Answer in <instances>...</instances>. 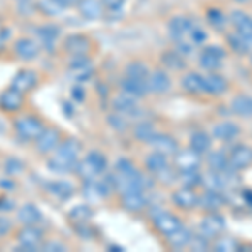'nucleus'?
Listing matches in <instances>:
<instances>
[{"mask_svg": "<svg viewBox=\"0 0 252 252\" xmlns=\"http://www.w3.org/2000/svg\"><path fill=\"white\" fill-rule=\"evenodd\" d=\"M210 146H212V138L209 136V133L202 131V129L195 131L193 135L190 136V148H192L195 153H198V155L207 153L210 150Z\"/></svg>", "mask_w": 252, "mask_h": 252, "instance_id": "obj_29", "label": "nucleus"}, {"mask_svg": "<svg viewBox=\"0 0 252 252\" xmlns=\"http://www.w3.org/2000/svg\"><path fill=\"white\" fill-rule=\"evenodd\" d=\"M109 249H113V251H123V247H120V246H111V247H109Z\"/></svg>", "mask_w": 252, "mask_h": 252, "instance_id": "obj_62", "label": "nucleus"}, {"mask_svg": "<svg viewBox=\"0 0 252 252\" xmlns=\"http://www.w3.org/2000/svg\"><path fill=\"white\" fill-rule=\"evenodd\" d=\"M140 172L136 170V166L128 160V158H120L116 161V175L120 177H135Z\"/></svg>", "mask_w": 252, "mask_h": 252, "instance_id": "obj_45", "label": "nucleus"}, {"mask_svg": "<svg viewBox=\"0 0 252 252\" xmlns=\"http://www.w3.org/2000/svg\"><path fill=\"white\" fill-rule=\"evenodd\" d=\"M190 239H192V232L182 225L178 230H175L173 234L168 235V244H170V247H173V249H182V247L189 246Z\"/></svg>", "mask_w": 252, "mask_h": 252, "instance_id": "obj_38", "label": "nucleus"}, {"mask_svg": "<svg viewBox=\"0 0 252 252\" xmlns=\"http://www.w3.org/2000/svg\"><path fill=\"white\" fill-rule=\"evenodd\" d=\"M39 83V76L32 69H20L17 74L12 79V88H15L20 93H29L32 91Z\"/></svg>", "mask_w": 252, "mask_h": 252, "instance_id": "obj_12", "label": "nucleus"}, {"mask_svg": "<svg viewBox=\"0 0 252 252\" xmlns=\"http://www.w3.org/2000/svg\"><path fill=\"white\" fill-rule=\"evenodd\" d=\"M108 121H109V125H111V128L116 129V131H125V129L128 128V121H126V118L121 115V113L111 115Z\"/></svg>", "mask_w": 252, "mask_h": 252, "instance_id": "obj_50", "label": "nucleus"}, {"mask_svg": "<svg viewBox=\"0 0 252 252\" xmlns=\"http://www.w3.org/2000/svg\"><path fill=\"white\" fill-rule=\"evenodd\" d=\"M35 34H37L40 47H52L61 35V29L58 26H54V24H46V26L37 27Z\"/></svg>", "mask_w": 252, "mask_h": 252, "instance_id": "obj_24", "label": "nucleus"}, {"mask_svg": "<svg viewBox=\"0 0 252 252\" xmlns=\"http://www.w3.org/2000/svg\"><path fill=\"white\" fill-rule=\"evenodd\" d=\"M17 2H24V0H17Z\"/></svg>", "mask_w": 252, "mask_h": 252, "instance_id": "obj_64", "label": "nucleus"}, {"mask_svg": "<svg viewBox=\"0 0 252 252\" xmlns=\"http://www.w3.org/2000/svg\"><path fill=\"white\" fill-rule=\"evenodd\" d=\"M207 20H209V24L214 27V29H217V31H222L223 27L227 26V19H225V15L222 14V10L220 9H209L207 10Z\"/></svg>", "mask_w": 252, "mask_h": 252, "instance_id": "obj_44", "label": "nucleus"}, {"mask_svg": "<svg viewBox=\"0 0 252 252\" xmlns=\"http://www.w3.org/2000/svg\"><path fill=\"white\" fill-rule=\"evenodd\" d=\"M3 168H5L7 175H12V177H14V175H20L24 172V163L19 160V158L10 157V158H7V160H5Z\"/></svg>", "mask_w": 252, "mask_h": 252, "instance_id": "obj_48", "label": "nucleus"}, {"mask_svg": "<svg viewBox=\"0 0 252 252\" xmlns=\"http://www.w3.org/2000/svg\"><path fill=\"white\" fill-rule=\"evenodd\" d=\"M200 185H204L207 190H215V192H220V190L227 189L223 172H214V170H209V172L202 175Z\"/></svg>", "mask_w": 252, "mask_h": 252, "instance_id": "obj_28", "label": "nucleus"}, {"mask_svg": "<svg viewBox=\"0 0 252 252\" xmlns=\"http://www.w3.org/2000/svg\"><path fill=\"white\" fill-rule=\"evenodd\" d=\"M42 230L35 225H24L17 232V241L20 242V249L35 251L42 244Z\"/></svg>", "mask_w": 252, "mask_h": 252, "instance_id": "obj_5", "label": "nucleus"}, {"mask_svg": "<svg viewBox=\"0 0 252 252\" xmlns=\"http://www.w3.org/2000/svg\"><path fill=\"white\" fill-rule=\"evenodd\" d=\"M214 249H215V251H219V252L237 251V249H239V242L235 241V239H232V237H222V239H219V241L215 242Z\"/></svg>", "mask_w": 252, "mask_h": 252, "instance_id": "obj_47", "label": "nucleus"}, {"mask_svg": "<svg viewBox=\"0 0 252 252\" xmlns=\"http://www.w3.org/2000/svg\"><path fill=\"white\" fill-rule=\"evenodd\" d=\"M175 51H177L178 54H182V56H187V54H192L193 49H192V46H190L189 42H185V40H178Z\"/></svg>", "mask_w": 252, "mask_h": 252, "instance_id": "obj_54", "label": "nucleus"}, {"mask_svg": "<svg viewBox=\"0 0 252 252\" xmlns=\"http://www.w3.org/2000/svg\"><path fill=\"white\" fill-rule=\"evenodd\" d=\"M244 40H246V46H247V51L252 52V32L251 34H241Z\"/></svg>", "mask_w": 252, "mask_h": 252, "instance_id": "obj_60", "label": "nucleus"}, {"mask_svg": "<svg viewBox=\"0 0 252 252\" xmlns=\"http://www.w3.org/2000/svg\"><path fill=\"white\" fill-rule=\"evenodd\" d=\"M81 155V143L78 140L61 141L58 148L54 150V155L49 158L47 166L54 173H69L76 168Z\"/></svg>", "mask_w": 252, "mask_h": 252, "instance_id": "obj_1", "label": "nucleus"}, {"mask_svg": "<svg viewBox=\"0 0 252 252\" xmlns=\"http://www.w3.org/2000/svg\"><path fill=\"white\" fill-rule=\"evenodd\" d=\"M0 187H3V189H14L15 184H12V182H9V180H3L2 184H0Z\"/></svg>", "mask_w": 252, "mask_h": 252, "instance_id": "obj_61", "label": "nucleus"}, {"mask_svg": "<svg viewBox=\"0 0 252 252\" xmlns=\"http://www.w3.org/2000/svg\"><path fill=\"white\" fill-rule=\"evenodd\" d=\"M63 49L69 56H89L93 40L84 34H71L63 40Z\"/></svg>", "mask_w": 252, "mask_h": 252, "instance_id": "obj_4", "label": "nucleus"}, {"mask_svg": "<svg viewBox=\"0 0 252 252\" xmlns=\"http://www.w3.org/2000/svg\"><path fill=\"white\" fill-rule=\"evenodd\" d=\"M40 249L42 251H47V252H63V251H66V246L64 244H61L58 241H49L46 244H40Z\"/></svg>", "mask_w": 252, "mask_h": 252, "instance_id": "obj_53", "label": "nucleus"}, {"mask_svg": "<svg viewBox=\"0 0 252 252\" xmlns=\"http://www.w3.org/2000/svg\"><path fill=\"white\" fill-rule=\"evenodd\" d=\"M24 106V93L15 88H9L0 94V108L7 113H15Z\"/></svg>", "mask_w": 252, "mask_h": 252, "instance_id": "obj_13", "label": "nucleus"}, {"mask_svg": "<svg viewBox=\"0 0 252 252\" xmlns=\"http://www.w3.org/2000/svg\"><path fill=\"white\" fill-rule=\"evenodd\" d=\"M157 152L163 153V155H175L178 152V143L173 136L166 135V133H155V136L148 141Z\"/></svg>", "mask_w": 252, "mask_h": 252, "instance_id": "obj_14", "label": "nucleus"}, {"mask_svg": "<svg viewBox=\"0 0 252 252\" xmlns=\"http://www.w3.org/2000/svg\"><path fill=\"white\" fill-rule=\"evenodd\" d=\"M111 106L116 113H121V115H128L133 109L136 108V97L126 94V93H120L118 96L113 97Z\"/></svg>", "mask_w": 252, "mask_h": 252, "instance_id": "obj_31", "label": "nucleus"}, {"mask_svg": "<svg viewBox=\"0 0 252 252\" xmlns=\"http://www.w3.org/2000/svg\"><path fill=\"white\" fill-rule=\"evenodd\" d=\"M172 88V79L165 71H155L148 78V89L155 94H165Z\"/></svg>", "mask_w": 252, "mask_h": 252, "instance_id": "obj_21", "label": "nucleus"}, {"mask_svg": "<svg viewBox=\"0 0 252 252\" xmlns=\"http://www.w3.org/2000/svg\"><path fill=\"white\" fill-rule=\"evenodd\" d=\"M40 44L35 42L34 39L31 37H20L19 40H15L14 44V52L19 59L22 61H32L39 56L40 52Z\"/></svg>", "mask_w": 252, "mask_h": 252, "instance_id": "obj_9", "label": "nucleus"}, {"mask_svg": "<svg viewBox=\"0 0 252 252\" xmlns=\"http://www.w3.org/2000/svg\"><path fill=\"white\" fill-rule=\"evenodd\" d=\"M76 9L81 14V17L86 20H99L104 15V7L101 0H79Z\"/></svg>", "mask_w": 252, "mask_h": 252, "instance_id": "obj_15", "label": "nucleus"}, {"mask_svg": "<svg viewBox=\"0 0 252 252\" xmlns=\"http://www.w3.org/2000/svg\"><path fill=\"white\" fill-rule=\"evenodd\" d=\"M241 198L249 207H252V190H244V192L241 193Z\"/></svg>", "mask_w": 252, "mask_h": 252, "instance_id": "obj_57", "label": "nucleus"}, {"mask_svg": "<svg viewBox=\"0 0 252 252\" xmlns=\"http://www.w3.org/2000/svg\"><path fill=\"white\" fill-rule=\"evenodd\" d=\"M189 35L195 44H204L207 40V32L204 29H200V27H195V26H193V29L190 31Z\"/></svg>", "mask_w": 252, "mask_h": 252, "instance_id": "obj_52", "label": "nucleus"}, {"mask_svg": "<svg viewBox=\"0 0 252 252\" xmlns=\"http://www.w3.org/2000/svg\"><path fill=\"white\" fill-rule=\"evenodd\" d=\"M15 133L22 141H35L40 133L44 131V125L39 118L27 115L15 121Z\"/></svg>", "mask_w": 252, "mask_h": 252, "instance_id": "obj_3", "label": "nucleus"}, {"mask_svg": "<svg viewBox=\"0 0 252 252\" xmlns=\"http://www.w3.org/2000/svg\"><path fill=\"white\" fill-rule=\"evenodd\" d=\"M223 229H225V219L217 212H210L209 215H205L200 220V225H198L200 234L209 239L217 237L219 234L223 232Z\"/></svg>", "mask_w": 252, "mask_h": 252, "instance_id": "obj_6", "label": "nucleus"}, {"mask_svg": "<svg viewBox=\"0 0 252 252\" xmlns=\"http://www.w3.org/2000/svg\"><path fill=\"white\" fill-rule=\"evenodd\" d=\"M106 166H108V161L103 153L91 152V153H88V157L84 158V160L78 161L74 170L78 172L79 178H83V180L86 182V180H94L101 173H104Z\"/></svg>", "mask_w": 252, "mask_h": 252, "instance_id": "obj_2", "label": "nucleus"}, {"mask_svg": "<svg viewBox=\"0 0 252 252\" xmlns=\"http://www.w3.org/2000/svg\"><path fill=\"white\" fill-rule=\"evenodd\" d=\"M35 7H37L39 12H42L44 15H47V17H58V15H61L64 10H66L58 0H39Z\"/></svg>", "mask_w": 252, "mask_h": 252, "instance_id": "obj_39", "label": "nucleus"}, {"mask_svg": "<svg viewBox=\"0 0 252 252\" xmlns=\"http://www.w3.org/2000/svg\"><path fill=\"white\" fill-rule=\"evenodd\" d=\"M121 204L129 212H141L148 204V200H146L143 190H133V192H125L121 195Z\"/></svg>", "mask_w": 252, "mask_h": 252, "instance_id": "obj_18", "label": "nucleus"}, {"mask_svg": "<svg viewBox=\"0 0 252 252\" xmlns=\"http://www.w3.org/2000/svg\"><path fill=\"white\" fill-rule=\"evenodd\" d=\"M229 20L234 26L235 32H239V34H251L252 32V17H249L244 10L230 12Z\"/></svg>", "mask_w": 252, "mask_h": 252, "instance_id": "obj_27", "label": "nucleus"}, {"mask_svg": "<svg viewBox=\"0 0 252 252\" xmlns=\"http://www.w3.org/2000/svg\"><path fill=\"white\" fill-rule=\"evenodd\" d=\"M182 88L189 94H202L204 93V76L197 72H189L182 78Z\"/></svg>", "mask_w": 252, "mask_h": 252, "instance_id": "obj_30", "label": "nucleus"}, {"mask_svg": "<svg viewBox=\"0 0 252 252\" xmlns=\"http://www.w3.org/2000/svg\"><path fill=\"white\" fill-rule=\"evenodd\" d=\"M193 29V22L187 17H173L168 22V32H170V37H172L175 42L178 40H184V37L187 34H190V31Z\"/></svg>", "mask_w": 252, "mask_h": 252, "instance_id": "obj_16", "label": "nucleus"}, {"mask_svg": "<svg viewBox=\"0 0 252 252\" xmlns=\"http://www.w3.org/2000/svg\"><path fill=\"white\" fill-rule=\"evenodd\" d=\"M207 165H209V170L223 172L225 168H229V158L223 155L222 152H214L207 157Z\"/></svg>", "mask_w": 252, "mask_h": 252, "instance_id": "obj_41", "label": "nucleus"}, {"mask_svg": "<svg viewBox=\"0 0 252 252\" xmlns=\"http://www.w3.org/2000/svg\"><path fill=\"white\" fill-rule=\"evenodd\" d=\"M155 133H157L155 125L150 123V121H141V123H138L135 126V129H133V135H135L136 140L145 141V143H148V141L155 136Z\"/></svg>", "mask_w": 252, "mask_h": 252, "instance_id": "obj_40", "label": "nucleus"}, {"mask_svg": "<svg viewBox=\"0 0 252 252\" xmlns=\"http://www.w3.org/2000/svg\"><path fill=\"white\" fill-rule=\"evenodd\" d=\"M126 76H129V78L133 79H138V81H145V83H148V78H150V69L146 66L145 63H140V61H135V63H129L128 66H126Z\"/></svg>", "mask_w": 252, "mask_h": 252, "instance_id": "obj_37", "label": "nucleus"}, {"mask_svg": "<svg viewBox=\"0 0 252 252\" xmlns=\"http://www.w3.org/2000/svg\"><path fill=\"white\" fill-rule=\"evenodd\" d=\"M91 209L86 205H78V207H74V209L69 212V219H71L74 223H79V222H88L89 219H91Z\"/></svg>", "mask_w": 252, "mask_h": 252, "instance_id": "obj_46", "label": "nucleus"}, {"mask_svg": "<svg viewBox=\"0 0 252 252\" xmlns=\"http://www.w3.org/2000/svg\"><path fill=\"white\" fill-rule=\"evenodd\" d=\"M61 143V133L56 128H44V131L40 133L39 138L35 140V148L40 153H51Z\"/></svg>", "mask_w": 252, "mask_h": 252, "instance_id": "obj_10", "label": "nucleus"}, {"mask_svg": "<svg viewBox=\"0 0 252 252\" xmlns=\"http://www.w3.org/2000/svg\"><path fill=\"white\" fill-rule=\"evenodd\" d=\"M125 2L126 0H101L104 10L108 12H120L125 7Z\"/></svg>", "mask_w": 252, "mask_h": 252, "instance_id": "obj_51", "label": "nucleus"}, {"mask_svg": "<svg viewBox=\"0 0 252 252\" xmlns=\"http://www.w3.org/2000/svg\"><path fill=\"white\" fill-rule=\"evenodd\" d=\"M229 89V84L223 76L217 74V72H210V74L204 76V93L212 96H220Z\"/></svg>", "mask_w": 252, "mask_h": 252, "instance_id": "obj_19", "label": "nucleus"}, {"mask_svg": "<svg viewBox=\"0 0 252 252\" xmlns=\"http://www.w3.org/2000/svg\"><path fill=\"white\" fill-rule=\"evenodd\" d=\"M14 200H10L9 197H2L0 198V210H3V212H9V210L14 209Z\"/></svg>", "mask_w": 252, "mask_h": 252, "instance_id": "obj_56", "label": "nucleus"}, {"mask_svg": "<svg viewBox=\"0 0 252 252\" xmlns=\"http://www.w3.org/2000/svg\"><path fill=\"white\" fill-rule=\"evenodd\" d=\"M69 71L74 72L79 79H89V76H91V72H93L89 56H71Z\"/></svg>", "mask_w": 252, "mask_h": 252, "instance_id": "obj_22", "label": "nucleus"}, {"mask_svg": "<svg viewBox=\"0 0 252 252\" xmlns=\"http://www.w3.org/2000/svg\"><path fill=\"white\" fill-rule=\"evenodd\" d=\"M47 190L51 192L54 197H58L59 200H67L74 195V187H72L69 182H51L47 185Z\"/></svg>", "mask_w": 252, "mask_h": 252, "instance_id": "obj_34", "label": "nucleus"}, {"mask_svg": "<svg viewBox=\"0 0 252 252\" xmlns=\"http://www.w3.org/2000/svg\"><path fill=\"white\" fill-rule=\"evenodd\" d=\"M197 204L202 207V209L209 210V212H215L220 207L225 204L223 197L220 195V192H215V190H207L204 195H200L197 200Z\"/></svg>", "mask_w": 252, "mask_h": 252, "instance_id": "obj_26", "label": "nucleus"}, {"mask_svg": "<svg viewBox=\"0 0 252 252\" xmlns=\"http://www.w3.org/2000/svg\"><path fill=\"white\" fill-rule=\"evenodd\" d=\"M72 97H74L76 101L84 99V91H83V88H81V86H76L74 89H72Z\"/></svg>", "mask_w": 252, "mask_h": 252, "instance_id": "obj_58", "label": "nucleus"}, {"mask_svg": "<svg viewBox=\"0 0 252 252\" xmlns=\"http://www.w3.org/2000/svg\"><path fill=\"white\" fill-rule=\"evenodd\" d=\"M178 178L184 184V187H189V189H193V187L202 184V173L198 172V168L195 170H184V172L178 173Z\"/></svg>", "mask_w": 252, "mask_h": 252, "instance_id": "obj_42", "label": "nucleus"}, {"mask_svg": "<svg viewBox=\"0 0 252 252\" xmlns=\"http://www.w3.org/2000/svg\"><path fill=\"white\" fill-rule=\"evenodd\" d=\"M189 246L192 247L193 251H207L210 247V242H209V237L198 234V235H192Z\"/></svg>", "mask_w": 252, "mask_h": 252, "instance_id": "obj_49", "label": "nucleus"}, {"mask_svg": "<svg viewBox=\"0 0 252 252\" xmlns=\"http://www.w3.org/2000/svg\"><path fill=\"white\" fill-rule=\"evenodd\" d=\"M197 193L193 192V189H189V187H184V189L177 190V192L172 193V202L180 209H193L197 205Z\"/></svg>", "mask_w": 252, "mask_h": 252, "instance_id": "obj_23", "label": "nucleus"}, {"mask_svg": "<svg viewBox=\"0 0 252 252\" xmlns=\"http://www.w3.org/2000/svg\"><path fill=\"white\" fill-rule=\"evenodd\" d=\"M175 166L178 168V172L195 170L200 166V157H198V153H195L192 148L182 150V152L175 153Z\"/></svg>", "mask_w": 252, "mask_h": 252, "instance_id": "obj_17", "label": "nucleus"}, {"mask_svg": "<svg viewBox=\"0 0 252 252\" xmlns=\"http://www.w3.org/2000/svg\"><path fill=\"white\" fill-rule=\"evenodd\" d=\"M58 2L64 7V9H71V7H76V5H78L79 0H58Z\"/></svg>", "mask_w": 252, "mask_h": 252, "instance_id": "obj_59", "label": "nucleus"}, {"mask_svg": "<svg viewBox=\"0 0 252 252\" xmlns=\"http://www.w3.org/2000/svg\"><path fill=\"white\" fill-rule=\"evenodd\" d=\"M121 89H123V93H126V94H129L133 97H141L150 91L148 83L133 79V78H129V76H125V78L121 79Z\"/></svg>", "mask_w": 252, "mask_h": 252, "instance_id": "obj_25", "label": "nucleus"}, {"mask_svg": "<svg viewBox=\"0 0 252 252\" xmlns=\"http://www.w3.org/2000/svg\"><path fill=\"white\" fill-rule=\"evenodd\" d=\"M241 133V126L234 121H222V123L214 125L212 128V136L222 141H232L234 138L239 136Z\"/></svg>", "mask_w": 252, "mask_h": 252, "instance_id": "obj_20", "label": "nucleus"}, {"mask_svg": "<svg viewBox=\"0 0 252 252\" xmlns=\"http://www.w3.org/2000/svg\"><path fill=\"white\" fill-rule=\"evenodd\" d=\"M230 109L235 115L242 118H251L252 116V97L247 94H239L235 96L230 103Z\"/></svg>", "mask_w": 252, "mask_h": 252, "instance_id": "obj_33", "label": "nucleus"}, {"mask_svg": "<svg viewBox=\"0 0 252 252\" xmlns=\"http://www.w3.org/2000/svg\"><path fill=\"white\" fill-rule=\"evenodd\" d=\"M12 230V222L7 217H0V237H5Z\"/></svg>", "mask_w": 252, "mask_h": 252, "instance_id": "obj_55", "label": "nucleus"}, {"mask_svg": "<svg viewBox=\"0 0 252 252\" xmlns=\"http://www.w3.org/2000/svg\"><path fill=\"white\" fill-rule=\"evenodd\" d=\"M153 223H155V229L160 234H163L168 237L170 234H173L175 230H178L182 227V220L173 214L163 212V209L153 217Z\"/></svg>", "mask_w": 252, "mask_h": 252, "instance_id": "obj_8", "label": "nucleus"}, {"mask_svg": "<svg viewBox=\"0 0 252 252\" xmlns=\"http://www.w3.org/2000/svg\"><path fill=\"white\" fill-rule=\"evenodd\" d=\"M145 165H146V168H148V172H152L155 175L170 166L168 165V158H166V155H163V153H160V152H155V153H152V155L146 157Z\"/></svg>", "mask_w": 252, "mask_h": 252, "instance_id": "obj_35", "label": "nucleus"}, {"mask_svg": "<svg viewBox=\"0 0 252 252\" xmlns=\"http://www.w3.org/2000/svg\"><path fill=\"white\" fill-rule=\"evenodd\" d=\"M235 2H239V3H247L249 0H235Z\"/></svg>", "mask_w": 252, "mask_h": 252, "instance_id": "obj_63", "label": "nucleus"}, {"mask_svg": "<svg viewBox=\"0 0 252 252\" xmlns=\"http://www.w3.org/2000/svg\"><path fill=\"white\" fill-rule=\"evenodd\" d=\"M161 63L165 67L172 69V71H182L187 67V63L184 59V56L178 54L177 51H166L161 54Z\"/></svg>", "mask_w": 252, "mask_h": 252, "instance_id": "obj_36", "label": "nucleus"}, {"mask_svg": "<svg viewBox=\"0 0 252 252\" xmlns=\"http://www.w3.org/2000/svg\"><path fill=\"white\" fill-rule=\"evenodd\" d=\"M225 51L220 46H207L200 54V66L207 71H217L222 66Z\"/></svg>", "mask_w": 252, "mask_h": 252, "instance_id": "obj_7", "label": "nucleus"}, {"mask_svg": "<svg viewBox=\"0 0 252 252\" xmlns=\"http://www.w3.org/2000/svg\"><path fill=\"white\" fill-rule=\"evenodd\" d=\"M252 165V148L247 145H239L230 152L229 155V168L232 170H244Z\"/></svg>", "mask_w": 252, "mask_h": 252, "instance_id": "obj_11", "label": "nucleus"}, {"mask_svg": "<svg viewBox=\"0 0 252 252\" xmlns=\"http://www.w3.org/2000/svg\"><path fill=\"white\" fill-rule=\"evenodd\" d=\"M17 217L24 225H35V223L42 220V214H40V210L34 204H26L20 207Z\"/></svg>", "mask_w": 252, "mask_h": 252, "instance_id": "obj_32", "label": "nucleus"}, {"mask_svg": "<svg viewBox=\"0 0 252 252\" xmlns=\"http://www.w3.org/2000/svg\"><path fill=\"white\" fill-rule=\"evenodd\" d=\"M227 42H229V47L232 49L235 54H249L246 46V40L239 32H232V34L227 35Z\"/></svg>", "mask_w": 252, "mask_h": 252, "instance_id": "obj_43", "label": "nucleus"}]
</instances>
